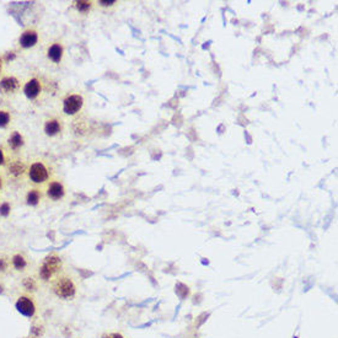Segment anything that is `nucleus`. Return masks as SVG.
<instances>
[{
	"label": "nucleus",
	"mask_w": 338,
	"mask_h": 338,
	"mask_svg": "<svg viewBox=\"0 0 338 338\" xmlns=\"http://www.w3.org/2000/svg\"><path fill=\"white\" fill-rule=\"evenodd\" d=\"M51 290L58 299L69 302V300L75 299L76 294H78V286L71 275L61 272L51 282Z\"/></svg>",
	"instance_id": "nucleus-1"
},
{
	"label": "nucleus",
	"mask_w": 338,
	"mask_h": 338,
	"mask_svg": "<svg viewBox=\"0 0 338 338\" xmlns=\"http://www.w3.org/2000/svg\"><path fill=\"white\" fill-rule=\"evenodd\" d=\"M63 270V260L57 254H51L45 257L42 263L39 265L37 278L42 283H51Z\"/></svg>",
	"instance_id": "nucleus-2"
},
{
	"label": "nucleus",
	"mask_w": 338,
	"mask_h": 338,
	"mask_svg": "<svg viewBox=\"0 0 338 338\" xmlns=\"http://www.w3.org/2000/svg\"><path fill=\"white\" fill-rule=\"evenodd\" d=\"M27 177L34 185H43L50 180V168L43 161H34L27 170Z\"/></svg>",
	"instance_id": "nucleus-3"
},
{
	"label": "nucleus",
	"mask_w": 338,
	"mask_h": 338,
	"mask_svg": "<svg viewBox=\"0 0 338 338\" xmlns=\"http://www.w3.org/2000/svg\"><path fill=\"white\" fill-rule=\"evenodd\" d=\"M15 309L17 310V312L22 315L25 317H34L37 312V304L34 302V296L31 294H21V295L17 296V299L15 302Z\"/></svg>",
	"instance_id": "nucleus-4"
},
{
	"label": "nucleus",
	"mask_w": 338,
	"mask_h": 338,
	"mask_svg": "<svg viewBox=\"0 0 338 338\" xmlns=\"http://www.w3.org/2000/svg\"><path fill=\"white\" fill-rule=\"evenodd\" d=\"M84 99L80 94H69L63 100V112L68 116H74L82 111Z\"/></svg>",
	"instance_id": "nucleus-5"
},
{
	"label": "nucleus",
	"mask_w": 338,
	"mask_h": 338,
	"mask_svg": "<svg viewBox=\"0 0 338 338\" xmlns=\"http://www.w3.org/2000/svg\"><path fill=\"white\" fill-rule=\"evenodd\" d=\"M63 129V119L61 117H57V116H51L43 123V132L50 138H54V136H58L59 134H62Z\"/></svg>",
	"instance_id": "nucleus-6"
},
{
	"label": "nucleus",
	"mask_w": 338,
	"mask_h": 338,
	"mask_svg": "<svg viewBox=\"0 0 338 338\" xmlns=\"http://www.w3.org/2000/svg\"><path fill=\"white\" fill-rule=\"evenodd\" d=\"M21 87V82L16 76L5 75L0 79V92L6 96H13L17 94Z\"/></svg>",
	"instance_id": "nucleus-7"
},
{
	"label": "nucleus",
	"mask_w": 338,
	"mask_h": 338,
	"mask_svg": "<svg viewBox=\"0 0 338 338\" xmlns=\"http://www.w3.org/2000/svg\"><path fill=\"white\" fill-rule=\"evenodd\" d=\"M46 196H47L48 200L53 201V202H58V201L63 200L64 196H66V187L61 181L52 180L47 185Z\"/></svg>",
	"instance_id": "nucleus-8"
},
{
	"label": "nucleus",
	"mask_w": 338,
	"mask_h": 338,
	"mask_svg": "<svg viewBox=\"0 0 338 338\" xmlns=\"http://www.w3.org/2000/svg\"><path fill=\"white\" fill-rule=\"evenodd\" d=\"M24 94L29 100H37L39 95L42 94V82L36 76L29 79L24 85Z\"/></svg>",
	"instance_id": "nucleus-9"
},
{
	"label": "nucleus",
	"mask_w": 338,
	"mask_h": 338,
	"mask_svg": "<svg viewBox=\"0 0 338 338\" xmlns=\"http://www.w3.org/2000/svg\"><path fill=\"white\" fill-rule=\"evenodd\" d=\"M11 262V270H14L17 273H25L29 270L30 268V258L25 252H15L13 256L10 257Z\"/></svg>",
	"instance_id": "nucleus-10"
},
{
	"label": "nucleus",
	"mask_w": 338,
	"mask_h": 338,
	"mask_svg": "<svg viewBox=\"0 0 338 338\" xmlns=\"http://www.w3.org/2000/svg\"><path fill=\"white\" fill-rule=\"evenodd\" d=\"M38 41L39 34L37 30L27 29L18 37V46L24 50H30V48H34L38 43Z\"/></svg>",
	"instance_id": "nucleus-11"
},
{
	"label": "nucleus",
	"mask_w": 338,
	"mask_h": 338,
	"mask_svg": "<svg viewBox=\"0 0 338 338\" xmlns=\"http://www.w3.org/2000/svg\"><path fill=\"white\" fill-rule=\"evenodd\" d=\"M6 170H8L9 176H11L15 180L22 178L25 173H27V165L25 161L20 160V159H11L6 163Z\"/></svg>",
	"instance_id": "nucleus-12"
},
{
	"label": "nucleus",
	"mask_w": 338,
	"mask_h": 338,
	"mask_svg": "<svg viewBox=\"0 0 338 338\" xmlns=\"http://www.w3.org/2000/svg\"><path fill=\"white\" fill-rule=\"evenodd\" d=\"M6 145H8L9 150H11L13 152H18L25 147L24 135L18 131L11 132L6 139Z\"/></svg>",
	"instance_id": "nucleus-13"
},
{
	"label": "nucleus",
	"mask_w": 338,
	"mask_h": 338,
	"mask_svg": "<svg viewBox=\"0 0 338 338\" xmlns=\"http://www.w3.org/2000/svg\"><path fill=\"white\" fill-rule=\"evenodd\" d=\"M64 47L62 42H53L47 48V58L53 64H59L63 61Z\"/></svg>",
	"instance_id": "nucleus-14"
},
{
	"label": "nucleus",
	"mask_w": 338,
	"mask_h": 338,
	"mask_svg": "<svg viewBox=\"0 0 338 338\" xmlns=\"http://www.w3.org/2000/svg\"><path fill=\"white\" fill-rule=\"evenodd\" d=\"M21 287L27 294H34L39 289V279L34 275H26L22 278Z\"/></svg>",
	"instance_id": "nucleus-15"
},
{
	"label": "nucleus",
	"mask_w": 338,
	"mask_h": 338,
	"mask_svg": "<svg viewBox=\"0 0 338 338\" xmlns=\"http://www.w3.org/2000/svg\"><path fill=\"white\" fill-rule=\"evenodd\" d=\"M42 201V192L38 188H30L25 194V202L29 207H37Z\"/></svg>",
	"instance_id": "nucleus-16"
},
{
	"label": "nucleus",
	"mask_w": 338,
	"mask_h": 338,
	"mask_svg": "<svg viewBox=\"0 0 338 338\" xmlns=\"http://www.w3.org/2000/svg\"><path fill=\"white\" fill-rule=\"evenodd\" d=\"M74 5H75V9L78 13L86 15V14H89L91 11L94 3H92L91 0H79V1L74 3Z\"/></svg>",
	"instance_id": "nucleus-17"
},
{
	"label": "nucleus",
	"mask_w": 338,
	"mask_h": 338,
	"mask_svg": "<svg viewBox=\"0 0 338 338\" xmlns=\"http://www.w3.org/2000/svg\"><path fill=\"white\" fill-rule=\"evenodd\" d=\"M13 116L6 108H0V129H6L11 124Z\"/></svg>",
	"instance_id": "nucleus-18"
},
{
	"label": "nucleus",
	"mask_w": 338,
	"mask_h": 338,
	"mask_svg": "<svg viewBox=\"0 0 338 338\" xmlns=\"http://www.w3.org/2000/svg\"><path fill=\"white\" fill-rule=\"evenodd\" d=\"M11 270L10 257L5 254H0V274H5Z\"/></svg>",
	"instance_id": "nucleus-19"
},
{
	"label": "nucleus",
	"mask_w": 338,
	"mask_h": 338,
	"mask_svg": "<svg viewBox=\"0 0 338 338\" xmlns=\"http://www.w3.org/2000/svg\"><path fill=\"white\" fill-rule=\"evenodd\" d=\"M45 333V326L41 322H36L32 325L31 330H30V337L31 338H41Z\"/></svg>",
	"instance_id": "nucleus-20"
},
{
	"label": "nucleus",
	"mask_w": 338,
	"mask_h": 338,
	"mask_svg": "<svg viewBox=\"0 0 338 338\" xmlns=\"http://www.w3.org/2000/svg\"><path fill=\"white\" fill-rule=\"evenodd\" d=\"M11 210H13V204H11L9 201H3V202H0V217L6 219V218L10 217Z\"/></svg>",
	"instance_id": "nucleus-21"
},
{
	"label": "nucleus",
	"mask_w": 338,
	"mask_h": 338,
	"mask_svg": "<svg viewBox=\"0 0 338 338\" xmlns=\"http://www.w3.org/2000/svg\"><path fill=\"white\" fill-rule=\"evenodd\" d=\"M101 338H126L121 332H106L101 336Z\"/></svg>",
	"instance_id": "nucleus-22"
},
{
	"label": "nucleus",
	"mask_w": 338,
	"mask_h": 338,
	"mask_svg": "<svg viewBox=\"0 0 338 338\" xmlns=\"http://www.w3.org/2000/svg\"><path fill=\"white\" fill-rule=\"evenodd\" d=\"M97 4L101 8H112L117 4V1H102V0H100V1H97Z\"/></svg>",
	"instance_id": "nucleus-23"
},
{
	"label": "nucleus",
	"mask_w": 338,
	"mask_h": 338,
	"mask_svg": "<svg viewBox=\"0 0 338 338\" xmlns=\"http://www.w3.org/2000/svg\"><path fill=\"white\" fill-rule=\"evenodd\" d=\"M1 58H3L4 62H13L14 59L16 58V53L15 52H8V53H5V54H4V57H1Z\"/></svg>",
	"instance_id": "nucleus-24"
},
{
	"label": "nucleus",
	"mask_w": 338,
	"mask_h": 338,
	"mask_svg": "<svg viewBox=\"0 0 338 338\" xmlns=\"http://www.w3.org/2000/svg\"><path fill=\"white\" fill-rule=\"evenodd\" d=\"M6 155H5V152H4V149L3 148H0V166H4V165H6Z\"/></svg>",
	"instance_id": "nucleus-25"
},
{
	"label": "nucleus",
	"mask_w": 338,
	"mask_h": 338,
	"mask_svg": "<svg viewBox=\"0 0 338 338\" xmlns=\"http://www.w3.org/2000/svg\"><path fill=\"white\" fill-rule=\"evenodd\" d=\"M4 177H3V175L0 173V192L3 191V188H4Z\"/></svg>",
	"instance_id": "nucleus-26"
},
{
	"label": "nucleus",
	"mask_w": 338,
	"mask_h": 338,
	"mask_svg": "<svg viewBox=\"0 0 338 338\" xmlns=\"http://www.w3.org/2000/svg\"><path fill=\"white\" fill-rule=\"evenodd\" d=\"M3 68H4V61H3V58L0 57V74L3 73Z\"/></svg>",
	"instance_id": "nucleus-27"
},
{
	"label": "nucleus",
	"mask_w": 338,
	"mask_h": 338,
	"mask_svg": "<svg viewBox=\"0 0 338 338\" xmlns=\"http://www.w3.org/2000/svg\"><path fill=\"white\" fill-rule=\"evenodd\" d=\"M3 291H4V286L1 284V282H0V294H3Z\"/></svg>",
	"instance_id": "nucleus-28"
},
{
	"label": "nucleus",
	"mask_w": 338,
	"mask_h": 338,
	"mask_svg": "<svg viewBox=\"0 0 338 338\" xmlns=\"http://www.w3.org/2000/svg\"><path fill=\"white\" fill-rule=\"evenodd\" d=\"M29 338H31V337H29Z\"/></svg>",
	"instance_id": "nucleus-29"
}]
</instances>
